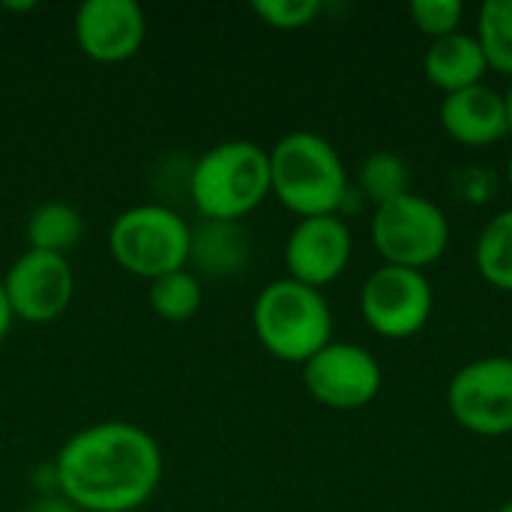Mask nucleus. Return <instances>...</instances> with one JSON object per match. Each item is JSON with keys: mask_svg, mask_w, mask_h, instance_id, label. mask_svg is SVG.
<instances>
[{"mask_svg": "<svg viewBox=\"0 0 512 512\" xmlns=\"http://www.w3.org/2000/svg\"><path fill=\"white\" fill-rule=\"evenodd\" d=\"M54 480L57 495L81 512H135L159 489L162 450L135 423H96L60 447Z\"/></svg>", "mask_w": 512, "mask_h": 512, "instance_id": "f257e3e1", "label": "nucleus"}, {"mask_svg": "<svg viewBox=\"0 0 512 512\" xmlns=\"http://www.w3.org/2000/svg\"><path fill=\"white\" fill-rule=\"evenodd\" d=\"M270 153V195L300 219L339 216L348 198V168L318 132H288Z\"/></svg>", "mask_w": 512, "mask_h": 512, "instance_id": "f03ea898", "label": "nucleus"}, {"mask_svg": "<svg viewBox=\"0 0 512 512\" xmlns=\"http://www.w3.org/2000/svg\"><path fill=\"white\" fill-rule=\"evenodd\" d=\"M270 195V153L246 138L222 141L195 159L189 198L201 219L240 222Z\"/></svg>", "mask_w": 512, "mask_h": 512, "instance_id": "7ed1b4c3", "label": "nucleus"}, {"mask_svg": "<svg viewBox=\"0 0 512 512\" xmlns=\"http://www.w3.org/2000/svg\"><path fill=\"white\" fill-rule=\"evenodd\" d=\"M252 327L273 357L300 366L333 342V312L324 294L288 276L255 297Z\"/></svg>", "mask_w": 512, "mask_h": 512, "instance_id": "20e7f679", "label": "nucleus"}, {"mask_svg": "<svg viewBox=\"0 0 512 512\" xmlns=\"http://www.w3.org/2000/svg\"><path fill=\"white\" fill-rule=\"evenodd\" d=\"M192 225L165 204L123 210L108 228V252L132 276L147 282L189 267Z\"/></svg>", "mask_w": 512, "mask_h": 512, "instance_id": "39448f33", "label": "nucleus"}, {"mask_svg": "<svg viewBox=\"0 0 512 512\" xmlns=\"http://www.w3.org/2000/svg\"><path fill=\"white\" fill-rule=\"evenodd\" d=\"M372 243L381 252L384 264L423 273L447 252L450 219L435 201L417 192H405L375 207Z\"/></svg>", "mask_w": 512, "mask_h": 512, "instance_id": "423d86ee", "label": "nucleus"}, {"mask_svg": "<svg viewBox=\"0 0 512 512\" xmlns=\"http://www.w3.org/2000/svg\"><path fill=\"white\" fill-rule=\"evenodd\" d=\"M447 405L456 423L480 438L512 435V357L462 366L447 387Z\"/></svg>", "mask_w": 512, "mask_h": 512, "instance_id": "0eeeda50", "label": "nucleus"}, {"mask_svg": "<svg viewBox=\"0 0 512 512\" xmlns=\"http://www.w3.org/2000/svg\"><path fill=\"white\" fill-rule=\"evenodd\" d=\"M435 294L420 270L378 267L360 291V312L363 321L384 339H411L417 336L432 318Z\"/></svg>", "mask_w": 512, "mask_h": 512, "instance_id": "6e6552de", "label": "nucleus"}, {"mask_svg": "<svg viewBox=\"0 0 512 512\" xmlns=\"http://www.w3.org/2000/svg\"><path fill=\"white\" fill-rule=\"evenodd\" d=\"M303 384L330 411H360L381 393L384 372L372 351L351 342H330L303 363Z\"/></svg>", "mask_w": 512, "mask_h": 512, "instance_id": "1a4fd4ad", "label": "nucleus"}, {"mask_svg": "<svg viewBox=\"0 0 512 512\" xmlns=\"http://www.w3.org/2000/svg\"><path fill=\"white\" fill-rule=\"evenodd\" d=\"M3 291L18 321L48 324L69 309L75 297V273L69 258L27 249L6 270Z\"/></svg>", "mask_w": 512, "mask_h": 512, "instance_id": "9d476101", "label": "nucleus"}, {"mask_svg": "<svg viewBox=\"0 0 512 512\" xmlns=\"http://www.w3.org/2000/svg\"><path fill=\"white\" fill-rule=\"evenodd\" d=\"M354 252L351 228L342 216H309L297 219L285 243L288 279L309 288H324L336 282Z\"/></svg>", "mask_w": 512, "mask_h": 512, "instance_id": "9b49d317", "label": "nucleus"}, {"mask_svg": "<svg viewBox=\"0 0 512 512\" xmlns=\"http://www.w3.org/2000/svg\"><path fill=\"white\" fill-rule=\"evenodd\" d=\"M78 48L96 63L135 57L147 36V15L135 0H84L75 12Z\"/></svg>", "mask_w": 512, "mask_h": 512, "instance_id": "f8f14e48", "label": "nucleus"}, {"mask_svg": "<svg viewBox=\"0 0 512 512\" xmlns=\"http://www.w3.org/2000/svg\"><path fill=\"white\" fill-rule=\"evenodd\" d=\"M441 126L444 132L465 147H489L510 135L507 102L489 84H477L459 93L444 96L441 102Z\"/></svg>", "mask_w": 512, "mask_h": 512, "instance_id": "ddd939ff", "label": "nucleus"}, {"mask_svg": "<svg viewBox=\"0 0 512 512\" xmlns=\"http://www.w3.org/2000/svg\"><path fill=\"white\" fill-rule=\"evenodd\" d=\"M423 72L444 96H450V93L483 84L489 63L480 48V39L474 33L459 30V33L429 42L423 54Z\"/></svg>", "mask_w": 512, "mask_h": 512, "instance_id": "4468645a", "label": "nucleus"}, {"mask_svg": "<svg viewBox=\"0 0 512 512\" xmlns=\"http://www.w3.org/2000/svg\"><path fill=\"white\" fill-rule=\"evenodd\" d=\"M246 237L237 222H213L201 219L192 225V246H189V267L207 276H228L246 264Z\"/></svg>", "mask_w": 512, "mask_h": 512, "instance_id": "2eb2a0df", "label": "nucleus"}, {"mask_svg": "<svg viewBox=\"0 0 512 512\" xmlns=\"http://www.w3.org/2000/svg\"><path fill=\"white\" fill-rule=\"evenodd\" d=\"M24 234H27V249L66 258V252L75 249L84 237V219L66 201H42L27 216Z\"/></svg>", "mask_w": 512, "mask_h": 512, "instance_id": "dca6fc26", "label": "nucleus"}, {"mask_svg": "<svg viewBox=\"0 0 512 512\" xmlns=\"http://www.w3.org/2000/svg\"><path fill=\"white\" fill-rule=\"evenodd\" d=\"M474 258H477L480 276L492 288L512 291V207L501 210L483 225Z\"/></svg>", "mask_w": 512, "mask_h": 512, "instance_id": "f3484780", "label": "nucleus"}, {"mask_svg": "<svg viewBox=\"0 0 512 512\" xmlns=\"http://www.w3.org/2000/svg\"><path fill=\"white\" fill-rule=\"evenodd\" d=\"M147 297H150L153 312H156L162 321L183 324V321L195 318V312L201 309L204 291H201L198 276H195L189 267H183V270H174V273H168V276L153 279Z\"/></svg>", "mask_w": 512, "mask_h": 512, "instance_id": "a211bd4d", "label": "nucleus"}, {"mask_svg": "<svg viewBox=\"0 0 512 512\" xmlns=\"http://www.w3.org/2000/svg\"><path fill=\"white\" fill-rule=\"evenodd\" d=\"M357 183H360V192L369 201H375V207H381V204L411 192V168L399 153L378 150L360 162Z\"/></svg>", "mask_w": 512, "mask_h": 512, "instance_id": "6ab92c4d", "label": "nucleus"}, {"mask_svg": "<svg viewBox=\"0 0 512 512\" xmlns=\"http://www.w3.org/2000/svg\"><path fill=\"white\" fill-rule=\"evenodd\" d=\"M474 36L480 39L489 69L512 78V0H486Z\"/></svg>", "mask_w": 512, "mask_h": 512, "instance_id": "aec40b11", "label": "nucleus"}, {"mask_svg": "<svg viewBox=\"0 0 512 512\" xmlns=\"http://www.w3.org/2000/svg\"><path fill=\"white\" fill-rule=\"evenodd\" d=\"M408 12H411L414 27L420 33H426L429 39L459 33L462 18H465L462 0H414Z\"/></svg>", "mask_w": 512, "mask_h": 512, "instance_id": "412c9836", "label": "nucleus"}, {"mask_svg": "<svg viewBox=\"0 0 512 512\" xmlns=\"http://www.w3.org/2000/svg\"><path fill=\"white\" fill-rule=\"evenodd\" d=\"M318 0H255L252 12L273 30H303L321 15Z\"/></svg>", "mask_w": 512, "mask_h": 512, "instance_id": "4be33fe9", "label": "nucleus"}, {"mask_svg": "<svg viewBox=\"0 0 512 512\" xmlns=\"http://www.w3.org/2000/svg\"><path fill=\"white\" fill-rule=\"evenodd\" d=\"M24 512H81L78 507H72L63 495H39Z\"/></svg>", "mask_w": 512, "mask_h": 512, "instance_id": "5701e85b", "label": "nucleus"}, {"mask_svg": "<svg viewBox=\"0 0 512 512\" xmlns=\"http://www.w3.org/2000/svg\"><path fill=\"white\" fill-rule=\"evenodd\" d=\"M12 321H15V315H12V309H9V300H6V291H3V279H0V342L6 339Z\"/></svg>", "mask_w": 512, "mask_h": 512, "instance_id": "b1692460", "label": "nucleus"}, {"mask_svg": "<svg viewBox=\"0 0 512 512\" xmlns=\"http://www.w3.org/2000/svg\"><path fill=\"white\" fill-rule=\"evenodd\" d=\"M504 102H507V120H510V135H512V84H510V90L504 93Z\"/></svg>", "mask_w": 512, "mask_h": 512, "instance_id": "393cba45", "label": "nucleus"}, {"mask_svg": "<svg viewBox=\"0 0 512 512\" xmlns=\"http://www.w3.org/2000/svg\"><path fill=\"white\" fill-rule=\"evenodd\" d=\"M507 183H510V192H512V156H510V162H507Z\"/></svg>", "mask_w": 512, "mask_h": 512, "instance_id": "a878e982", "label": "nucleus"}, {"mask_svg": "<svg viewBox=\"0 0 512 512\" xmlns=\"http://www.w3.org/2000/svg\"><path fill=\"white\" fill-rule=\"evenodd\" d=\"M498 512H512V501H507V504H504Z\"/></svg>", "mask_w": 512, "mask_h": 512, "instance_id": "bb28decb", "label": "nucleus"}]
</instances>
